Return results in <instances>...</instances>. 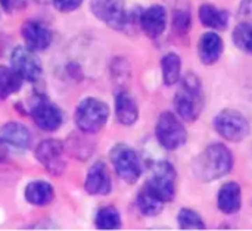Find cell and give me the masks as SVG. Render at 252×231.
I'll return each instance as SVG.
<instances>
[{"mask_svg": "<svg viewBox=\"0 0 252 231\" xmlns=\"http://www.w3.org/2000/svg\"><path fill=\"white\" fill-rule=\"evenodd\" d=\"M233 168V153L221 143L208 146L193 162V173L201 181H214Z\"/></svg>", "mask_w": 252, "mask_h": 231, "instance_id": "obj_1", "label": "cell"}, {"mask_svg": "<svg viewBox=\"0 0 252 231\" xmlns=\"http://www.w3.org/2000/svg\"><path fill=\"white\" fill-rule=\"evenodd\" d=\"M201 81L196 74L188 72L182 80V86L174 97V108L185 121H195L204 106Z\"/></svg>", "mask_w": 252, "mask_h": 231, "instance_id": "obj_2", "label": "cell"}, {"mask_svg": "<svg viewBox=\"0 0 252 231\" xmlns=\"http://www.w3.org/2000/svg\"><path fill=\"white\" fill-rule=\"evenodd\" d=\"M109 118V108L99 99L87 97L84 99L75 111V124L81 133L94 134L100 131Z\"/></svg>", "mask_w": 252, "mask_h": 231, "instance_id": "obj_3", "label": "cell"}, {"mask_svg": "<svg viewBox=\"0 0 252 231\" xmlns=\"http://www.w3.org/2000/svg\"><path fill=\"white\" fill-rule=\"evenodd\" d=\"M109 159L114 165L117 175L127 184H134L142 175V164L136 150L130 146L120 143L111 149Z\"/></svg>", "mask_w": 252, "mask_h": 231, "instance_id": "obj_4", "label": "cell"}, {"mask_svg": "<svg viewBox=\"0 0 252 231\" xmlns=\"http://www.w3.org/2000/svg\"><path fill=\"white\" fill-rule=\"evenodd\" d=\"M157 139L159 144L167 150H176L186 143L188 133L182 121L173 112H162L157 121L155 128Z\"/></svg>", "mask_w": 252, "mask_h": 231, "instance_id": "obj_5", "label": "cell"}, {"mask_svg": "<svg viewBox=\"0 0 252 231\" xmlns=\"http://www.w3.org/2000/svg\"><path fill=\"white\" fill-rule=\"evenodd\" d=\"M216 131L229 142H242L250 134L247 118L235 109H224L214 118Z\"/></svg>", "mask_w": 252, "mask_h": 231, "instance_id": "obj_6", "label": "cell"}, {"mask_svg": "<svg viewBox=\"0 0 252 231\" xmlns=\"http://www.w3.org/2000/svg\"><path fill=\"white\" fill-rule=\"evenodd\" d=\"M145 187L159 198L164 203L171 202L176 193V171L174 167L168 162H159L155 165L151 180Z\"/></svg>", "mask_w": 252, "mask_h": 231, "instance_id": "obj_7", "label": "cell"}, {"mask_svg": "<svg viewBox=\"0 0 252 231\" xmlns=\"http://www.w3.org/2000/svg\"><path fill=\"white\" fill-rule=\"evenodd\" d=\"M63 150H65V146L62 142L55 140V139H47V140H43L35 147L34 155L37 161L47 170L49 174L61 175L66 167L65 159H63Z\"/></svg>", "mask_w": 252, "mask_h": 231, "instance_id": "obj_8", "label": "cell"}, {"mask_svg": "<svg viewBox=\"0 0 252 231\" xmlns=\"http://www.w3.org/2000/svg\"><path fill=\"white\" fill-rule=\"evenodd\" d=\"M30 114L35 125L43 131H55L63 121L61 109L46 97H37L30 108Z\"/></svg>", "mask_w": 252, "mask_h": 231, "instance_id": "obj_9", "label": "cell"}, {"mask_svg": "<svg viewBox=\"0 0 252 231\" xmlns=\"http://www.w3.org/2000/svg\"><path fill=\"white\" fill-rule=\"evenodd\" d=\"M93 15L114 29H123L127 24L124 0H92Z\"/></svg>", "mask_w": 252, "mask_h": 231, "instance_id": "obj_10", "label": "cell"}, {"mask_svg": "<svg viewBox=\"0 0 252 231\" xmlns=\"http://www.w3.org/2000/svg\"><path fill=\"white\" fill-rule=\"evenodd\" d=\"M10 65L25 81H35L41 75V62L35 52L24 46H16L13 49Z\"/></svg>", "mask_w": 252, "mask_h": 231, "instance_id": "obj_11", "label": "cell"}, {"mask_svg": "<svg viewBox=\"0 0 252 231\" xmlns=\"http://www.w3.org/2000/svg\"><path fill=\"white\" fill-rule=\"evenodd\" d=\"M86 192L92 196H106L112 190V181L108 171V167L103 162H96L87 173Z\"/></svg>", "mask_w": 252, "mask_h": 231, "instance_id": "obj_12", "label": "cell"}, {"mask_svg": "<svg viewBox=\"0 0 252 231\" xmlns=\"http://www.w3.org/2000/svg\"><path fill=\"white\" fill-rule=\"evenodd\" d=\"M21 34L27 43V47L34 52L46 50L52 43V32L49 31V28L37 21L25 22L22 25Z\"/></svg>", "mask_w": 252, "mask_h": 231, "instance_id": "obj_13", "label": "cell"}, {"mask_svg": "<svg viewBox=\"0 0 252 231\" xmlns=\"http://www.w3.org/2000/svg\"><path fill=\"white\" fill-rule=\"evenodd\" d=\"M140 27L151 38H158L167 27V12L161 4H152L140 15Z\"/></svg>", "mask_w": 252, "mask_h": 231, "instance_id": "obj_14", "label": "cell"}, {"mask_svg": "<svg viewBox=\"0 0 252 231\" xmlns=\"http://www.w3.org/2000/svg\"><path fill=\"white\" fill-rule=\"evenodd\" d=\"M31 142V134L28 128L16 121L6 122L0 127V143L15 147V149H27Z\"/></svg>", "mask_w": 252, "mask_h": 231, "instance_id": "obj_15", "label": "cell"}, {"mask_svg": "<svg viewBox=\"0 0 252 231\" xmlns=\"http://www.w3.org/2000/svg\"><path fill=\"white\" fill-rule=\"evenodd\" d=\"M241 186L235 181H230V183H226L220 192H219V196H217V205H219V209L227 215L230 214H235L241 209V205H242V195H241Z\"/></svg>", "mask_w": 252, "mask_h": 231, "instance_id": "obj_16", "label": "cell"}, {"mask_svg": "<svg viewBox=\"0 0 252 231\" xmlns=\"http://www.w3.org/2000/svg\"><path fill=\"white\" fill-rule=\"evenodd\" d=\"M223 40L219 34L216 32H207L201 37L199 46H198V53L201 60L205 65H213L217 62L223 53Z\"/></svg>", "mask_w": 252, "mask_h": 231, "instance_id": "obj_17", "label": "cell"}, {"mask_svg": "<svg viewBox=\"0 0 252 231\" xmlns=\"http://www.w3.org/2000/svg\"><path fill=\"white\" fill-rule=\"evenodd\" d=\"M115 115L123 125H133L139 118L137 103L127 91H120L115 97Z\"/></svg>", "mask_w": 252, "mask_h": 231, "instance_id": "obj_18", "label": "cell"}, {"mask_svg": "<svg viewBox=\"0 0 252 231\" xmlns=\"http://www.w3.org/2000/svg\"><path fill=\"white\" fill-rule=\"evenodd\" d=\"M24 195H25L27 202L34 206H46L55 198L53 187L47 181H43V180H35V181L28 183Z\"/></svg>", "mask_w": 252, "mask_h": 231, "instance_id": "obj_19", "label": "cell"}, {"mask_svg": "<svg viewBox=\"0 0 252 231\" xmlns=\"http://www.w3.org/2000/svg\"><path fill=\"white\" fill-rule=\"evenodd\" d=\"M199 19L204 27L213 29H226L229 16L224 10L214 7L213 4H202L199 9Z\"/></svg>", "mask_w": 252, "mask_h": 231, "instance_id": "obj_20", "label": "cell"}, {"mask_svg": "<svg viewBox=\"0 0 252 231\" xmlns=\"http://www.w3.org/2000/svg\"><path fill=\"white\" fill-rule=\"evenodd\" d=\"M22 81V77L13 68L0 66V99H6L18 93Z\"/></svg>", "mask_w": 252, "mask_h": 231, "instance_id": "obj_21", "label": "cell"}, {"mask_svg": "<svg viewBox=\"0 0 252 231\" xmlns=\"http://www.w3.org/2000/svg\"><path fill=\"white\" fill-rule=\"evenodd\" d=\"M137 208L139 211L146 215V217H155L158 215L162 208H164V202L157 198L154 193H151L145 186L143 189L139 192V196H137Z\"/></svg>", "mask_w": 252, "mask_h": 231, "instance_id": "obj_22", "label": "cell"}, {"mask_svg": "<svg viewBox=\"0 0 252 231\" xmlns=\"http://www.w3.org/2000/svg\"><path fill=\"white\" fill-rule=\"evenodd\" d=\"M162 78L165 86H174L182 75V60L176 53H168L162 58L161 62Z\"/></svg>", "mask_w": 252, "mask_h": 231, "instance_id": "obj_23", "label": "cell"}, {"mask_svg": "<svg viewBox=\"0 0 252 231\" xmlns=\"http://www.w3.org/2000/svg\"><path fill=\"white\" fill-rule=\"evenodd\" d=\"M94 224L99 230H117L121 227L120 212L114 206H105L96 214Z\"/></svg>", "mask_w": 252, "mask_h": 231, "instance_id": "obj_24", "label": "cell"}, {"mask_svg": "<svg viewBox=\"0 0 252 231\" xmlns=\"http://www.w3.org/2000/svg\"><path fill=\"white\" fill-rule=\"evenodd\" d=\"M233 41L235 44L247 52L252 53V25L248 22H242L239 25H236V28L233 29Z\"/></svg>", "mask_w": 252, "mask_h": 231, "instance_id": "obj_25", "label": "cell"}, {"mask_svg": "<svg viewBox=\"0 0 252 231\" xmlns=\"http://www.w3.org/2000/svg\"><path fill=\"white\" fill-rule=\"evenodd\" d=\"M179 226L182 230H204L205 224L201 215L192 209H182L179 212Z\"/></svg>", "mask_w": 252, "mask_h": 231, "instance_id": "obj_26", "label": "cell"}, {"mask_svg": "<svg viewBox=\"0 0 252 231\" xmlns=\"http://www.w3.org/2000/svg\"><path fill=\"white\" fill-rule=\"evenodd\" d=\"M174 28L177 32L180 34H185L189 31V27H190V15L189 12H185V10H179L174 13Z\"/></svg>", "mask_w": 252, "mask_h": 231, "instance_id": "obj_27", "label": "cell"}, {"mask_svg": "<svg viewBox=\"0 0 252 231\" xmlns=\"http://www.w3.org/2000/svg\"><path fill=\"white\" fill-rule=\"evenodd\" d=\"M81 3H83V0H53L56 10L63 12V13H68V12L78 9Z\"/></svg>", "mask_w": 252, "mask_h": 231, "instance_id": "obj_28", "label": "cell"}, {"mask_svg": "<svg viewBox=\"0 0 252 231\" xmlns=\"http://www.w3.org/2000/svg\"><path fill=\"white\" fill-rule=\"evenodd\" d=\"M0 3L6 12H13V10L25 7L27 0H0Z\"/></svg>", "mask_w": 252, "mask_h": 231, "instance_id": "obj_29", "label": "cell"}, {"mask_svg": "<svg viewBox=\"0 0 252 231\" xmlns=\"http://www.w3.org/2000/svg\"><path fill=\"white\" fill-rule=\"evenodd\" d=\"M241 13L244 16H248V18H252V0H244L241 3Z\"/></svg>", "mask_w": 252, "mask_h": 231, "instance_id": "obj_30", "label": "cell"}, {"mask_svg": "<svg viewBox=\"0 0 252 231\" xmlns=\"http://www.w3.org/2000/svg\"><path fill=\"white\" fill-rule=\"evenodd\" d=\"M6 159V149L3 146H0V164Z\"/></svg>", "mask_w": 252, "mask_h": 231, "instance_id": "obj_31", "label": "cell"}, {"mask_svg": "<svg viewBox=\"0 0 252 231\" xmlns=\"http://www.w3.org/2000/svg\"><path fill=\"white\" fill-rule=\"evenodd\" d=\"M35 1H38V3H47L49 0H35Z\"/></svg>", "mask_w": 252, "mask_h": 231, "instance_id": "obj_32", "label": "cell"}]
</instances>
